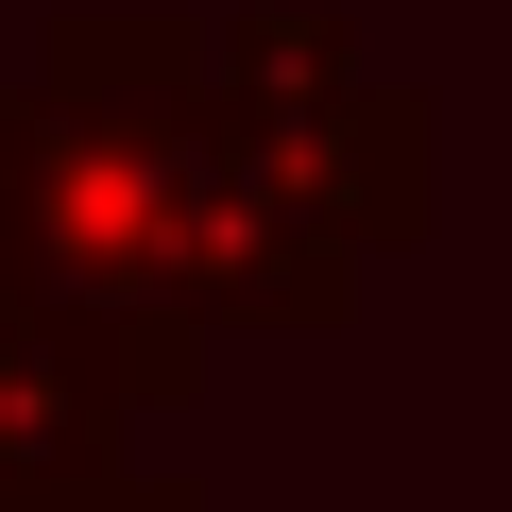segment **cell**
Listing matches in <instances>:
<instances>
[{
	"label": "cell",
	"instance_id": "7a4b0ae2",
	"mask_svg": "<svg viewBox=\"0 0 512 512\" xmlns=\"http://www.w3.org/2000/svg\"><path fill=\"white\" fill-rule=\"evenodd\" d=\"M0 512H188L171 478H137V461H103V478H52V495H0Z\"/></svg>",
	"mask_w": 512,
	"mask_h": 512
},
{
	"label": "cell",
	"instance_id": "6da1fadb",
	"mask_svg": "<svg viewBox=\"0 0 512 512\" xmlns=\"http://www.w3.org/2000/svg\"><path fill=\"white\" fill-rule=\"evenodd\" d=\"M137 427V342L103 308H52V291H0V495H52V478H103Z\"/></svg>",
	"mask_w": 512,
	"mask_h": 512
}]
</instances>
